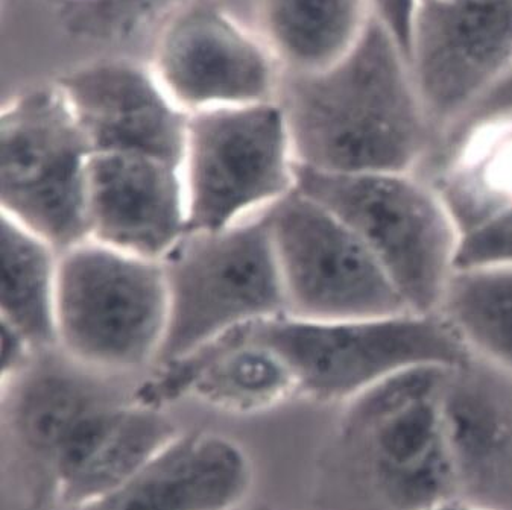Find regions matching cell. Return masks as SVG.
Listing matches in <instances>:
<instances>
[{
  "mask_svg": "<svg viewBox=\"0 0 512 510\" xmlns=\"http://www.w3.org/2000/svg\"><path fill=\"white\" fill-rule=\"evenodd\" d=\"M279 101L297 166L323 174L417 170L438 137L405 52L376 17L336 66L285 76Z\"/></svg>",
  "mask_w": 512,
  "mask_h": 510,
  "instance_id": "obj_1",
  "label": "cell"
},
{
  "mask_svg": "<svg viewBox=\"0 0 512 510\" xmlns=\"http://www.w3.org/2000/svg\"><path fill=\"white\" fill-rule=\"evenodd\" d=\"M447 369L402 372L342 406L321 460V510H423L458 495L441 415Z\"/></svg>",
  "mask_w": 512,
  "mask_h": 510,
  "instance_id": "obj_2",
  "label": "cell"
},
{
  "mask_svg": "<svg viewBox=\"0 0 512 510\" xmlns=\"http://www.w3.org/2000/svg\"><path fill=\"white\" fill-rule=\"evenodd\" d=\"M245 331L279 354L295 392L323 404L344 406L394 375L426 366L450 368L470 357L438 312L402 310L335 321L286 315Z\"/></svg>",
  "mask_w": 512,
  "mask_h": 510,
  "instance_id": "obj_3",
  "label": "cell"
},
{
  "mask_svg": "<svg viewBox=\"0 0 512 510\" xmlns=\"http://www.w3.org/2000/svg\"><path fill=\"white\" fill-rule=\"evenodd\" d=\"M297 190L361 239L409 310L437 312L458 266L459 239L449 210L420 174H323L297 166Z\"/></svg>",
  "mask_w": 512,
  "mask_h": 510,
  "instance_id": "obj_4",
  "label": "cell"
},
{
  "mask_svg": "<svg viewBox=\"0 0 512 510\" xmlns=\"http://www.w3.org/2000/svg\"><path fill=\"white\" fill-rule=\"evenodd\" d=\"M169 321L159 362L189 359L239 328L288 315L268 213L187 233L162 260Z\"/></svg>",
  "mask_w": 512,
  "mask_h": 510,
  "instance_id": "obj_5",
  "label": "cell"
},
{
  "mask_svg": "<svg viewBox=\"0 0 512 510\" xmlns=\"http://www.w3.org/2000/svg\"><path fill=\"white\" fill-rule=\"evenodd\" d=\"M169 321L162 260L84 240L58 260L57 347L86 368L130 371L159 360Z\"/></svg>",
  "mask_w": 512,
  "mask_h": 510,
  "instance_id": "obj_6",
  "label": "cell"
},
{
  "mask_svg": "<svg viewBox=\"0 0 512 510\" xmlns=\"http://www.w3.org/2000/svg\"><path fill=\"white\" fill-rule=\"evenodd\" d=\"M187 233L260 215L297 189V161L279 99L189 114L181 161Z\"/></svg>",
  "mask_w": 512,
  "mask_h": 510,
  "instance_id": "obj_7",
  "label": "cell"
},
{
  "mask_svg": "<svg viewBox=\"0 0 512 510\" xmlns=\"http://www.w3.org/2000/svg\"><path fill=\"white\" fill-rule=\"evenodd\" d=\"M92 154L54 81L14 96L0 111V215L58 252L84 242Z\"/></svg>",
  "mask_w": 512,
  "mask_h": 510,
  "instance_id": "obj_8",
  "label": "cell"
},
{
  "mask_svg": "<svg viewBox=\"0 0 512 510\" xmlns=\"http://www.w3.org/2000/svg\"><path fill=\"white\" fill-rule=\"evenodd\" d=\"M415 172L452 216L458 266L512 262V73L438 134Z\"/></svg>",
  "mask_w": 512,
  "mask_h": 510,
  "instance_id": "obj_9",
  "label": "cell"
},
{
  "mask_svg": "<svg viewBox=\"0 0 512 510\" xmlns=\"http://www.w3.org/2000/svg\"><path fill=\"white\" fill-rule=\"evenodd\" d=\"M266 213L288 316L335 321L409 310L367 246L329 208L295 189Z\"/></svg>",
  "mask_w": 512,
  "mask_h": 510,
  "instance_id": "obj_10",
  "label": "cell"
},
{
  "mask_svg": "<svg viewBox=\"0 0 512 510\" xmlns=\"http://www.w3.org/2000/svg\"><path fill=\"white\" fill-rule=\"evenodd\" d=\"M148 64L189 114L275 101L285 79L259 31L216 0H184L169 11L157 25Z\"/></svg>",
  "mask_w": 512,
  "mask_h": 510,
  "instance_id": "obj_11",
  "label": "cell"
},
{
  "mask_svg": "<svg viewBox=\"0 0 512 510\" xmlns=\"http://www.w3.org/2000/svg\"><path fill=\"white\" fill-rule=\"evenodd\" d=\"M409 69L438 134L512 73V0H420Z\"/></svg>",
  "mask_w": 512,
  "mask_h": 510,
  "instance_id": "obj_12",
  "label": "cell"
},
{
  "mask_svg": "<svg viewBox=\"0 0 512 510\" xmlns=\"http://www.w3.org/2000/svg\"><path fill=\"white\" fill-rule=\"evenodd\" d=\"M54 82L92 152L146 155L181 166L189 113L172 101L148 63L99 58Z\"/></svg>",
  "mask_w": 512,
  "mask_h": 510,
  "instance_id": "obj_13",
  "label": "cell"
},
{
  "mask_svg": "<svg viewBox=\"0 0 512 510\" xmlns=\"http://www.w3.org/2000/svg\"><path fill=\"white\" fill-rule=\"evenodd\" d=\"M87 239L163 260L187 234L181 166L136 154L93 152L87 170Z\"/></svg>",
  "mask_w": 512,
  "mask_h": 510,
  "instance_id": "obj_14",
  "label": "cell"
},
{
  "mask_svg": "<svg viewBox=\"0 0 512 510\" xmlns=\"http://www.w3.org/2000/svg\"><path fill=\"white\" fill-rule=\"evenodd\" d=\"M441 415L458 495L512 510V374L473 356L450 366Z\"/></svg>",
  "mask_w": 512,
  "mask_h": 510,
  "instance_id": "obj_15",
  "label": "cell"
},
{
  "mask_svg": "<svg viewBox=\"0 0 512 510\" xmlns=\"http://www.w3.org/2000/svg\"><path fill=\"white\" fill-rule=\"evenodd\" d=\"M251 482L250 459L236 442L178 435L124 485L80 510H231Z\"/></svg>",
  "mask_w": 512,
  "mask_h": 510,
  "instance_id": "obj_16",
  "label": "cell"
},
{
  "mask_svg": "<svg viewBox=\"0 0 512 510\" xmlns=\"http://www.w3.org/2000/svg\"><path fill=\"white\" fill-rule=\"evenodd\" d=\"M177 436L172 422L149 407L108 404L84 419L52 459L57 494L83 509L124 485Z\"/></svg>",
  "mask_w": 512,
  "mask_h": 510,
  "instance_id": "obj_17",
  "label": "cell"
},
{
  "mask_svg": "<svg viewBox=\"0 0 512 510\" xmlns=\"http://www.w3.org/2000/svg\"><path fill=\"white\" fill-rule=\"evenodd\" d=\"M256 17L285 76H307L344 60L374 13L371 0H256Z\"/></svg>",
  "mask_w": 512,
  "mask_h": 510,
  "instance_id": "obj_18",
  "label": "cell"
},
{
  "mask_svg": "<svg viewBox=\"0 0 512 510\" xmlns=\"http://www.w3.org/2000/svg\"><path fill=\"white\" fill-rule=\"evenodd\" d=\"M29 368L31 363L13 378L19 385L11 406V422L20 445L49 468L78 425L113 400L70 369L49 363Z\"/></svg>",
  "mask_w": 512,
  "mask_h": 510,
  "instance_id": "obj_19",
  "label": "cell"
},
{
  "mask_svg": "<svg viewBox=\"0 0 512 510\" xmlns=\"http://www.w3.org/2000/svg\"><path fill=\"white\" fill-rule=\"evenodd\" d=\"M0 321L19 330L37 350L57 347L60 252L42 237L0 215Z\"/></svg>",
  "mask_w": 512,
  "mask_h": 510,
  "instance_id": "obj_20",
  "label": "cell"
},
{
  "mask_svg": "<svg viewBox=\"0 0 512 510\" xmlns=\"http://www.w3.org/2000/svg\"><path fill=\"white\" fill-rule=\"evenodd\" d=\"M437 312L470 356L512 374V262L458 266Z\"/></svg>",
  "mask_w": 512,
  "mask_h": 510,
  "instance_id": "obj_21",
  "label": "cell"
},
{
  "mask_svg": "<svg viewBox=\"0 0 512 510\" xmlns=\"http://www.w3.org/2000/svg\"><path fill=\"white\" fill-rule=\"evenodd\" d=\"M195 356H200V366L193 386L216 403L248 409L268 406L295 392L291 372L279 354L251 339L245 327Z\"/></svg>",
  "mask_w": 512,
  "mask_h": 510,
  "instance_id": "obj_22",
  "label": "cell"
},
{
  "mask_svg": "<svg viewBox=\"0 0 512 510\" xmlns=\"http://www.w3.org/2000/svg\"><path fill=\"white\" fill-rule=\"evenodd\" d=\"M184 0H90L63 11L73 34L90 38H119L133 34L149 20H162Z\"/></svg>",
  "mask_w": 512,
  "mask_h": 510,
  "instance_id": "obj_23",
  "label": "cell"
},
{
  "mask_svg": "<svg viewBox=\"0 0 512 510\" xmlns=\"http://www.w3.org/2000/svg\"><path fill=\"white\" fill-rule=\"evenodd\" d=\"M418 4L420 0H371L374 17L396 38L405 54Z\"/></svg>",
  "mask_w": 512,
  "mask_h": 510,
  "instance_id": "obj_24",
  "label": "cell"
},
{
  "mask_svg": "<svg viewBox=\"0 0 512 510\" xmlns=\"http://www.w3.org/2000/svg\"><path fill=\"white\" fill-rule=\"evenodd\" d=\"M0 340H2L0 344L2 345V354H0L2 380L10 381L23 369L28 368L32 354L37 351V348L13 325L4 321H0Z\"/></svg>",
  "mask_w": 512,
  "mask_h": 510,
  "instance_id": "obj_25",
  "label": "cell"
},
{
  "mask_svg": "<svg viewBox=\"0 0 512 510\" xmlns=\"http://www.w3.org/2000/svg\"><path fill=\"white\" fill-rule=\"evenodd\" d=\"M423 510H497L487 504L478 503V501L470 500V498L462 497V495H453L446 500L438 501L432 506Z\"/></svg>",
  "mask_w": 512,
  "mask_h": 510,
  "instance_id": "obj_26",
  "label": "cell"
},
{
  "mask_svg": "<svg viewBox=\"0 0 512 510\" xmlns=\"http://www.w3.org/2000/svg\"><path fill=\"white\" fill-rule=\"evenodd\" d=\"M52 2H54V4L58 5V2H60V0H52Z\"/></svg>",
  "mask_w": 512,
  "mask_h": 510,
  "instance_id": "obj_27",
  "label": "cell"
}]
</instances>
